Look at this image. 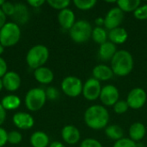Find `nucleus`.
<instances>
[{"label": "nucleus", "instance_id": "4c0bfd02", "mask_svg": "<svg viewBox=\"0 0 147 147\" xmlns=\"http://www.w3.org/2000/svg\"><path fill=\"white\" fill-rule=\"evenodd\" d=\"M28 3L31 6V7H34V8H38L40 7L42 4L45 3L44 0H28Z\"/></svg>", "mask_w": 147, "mask_h": 147}, {"label": "nucleus", "instance_id": "7c9ffc66", "mask_svg": "<svg viewBox=\"0 0 147 147\" xmlns=\"http://www.w3.org/2000/svg\"><path fill=\"white\" fill-rule=\"evenodd\" d=\"M134 16L139 20H147V4L140 6L134 12Z\"/></svg>", "mask_w": 147, "mask_h": 147}, {"label": "nucleus", "instance_id": "20e7f679", "mask_svg": "<svg viewBox=\"0 0 147 147\" xmlns=\"http://www.w3.org/2000/svg\"><path fill=\"white\" fill-rule=\"evenodd\" d=\"M21 38V28L14 22H6L0 29V43L3 47L15 46Z\"/></svg>", "mask_w": 147, "mask_h": 147}, {"label": "nucleus", "instance_id": "aec40b11", "mask_svg": "<svg viewBox=\"0 0 147 147\" xmlns=\"http://www.w3.org/2000/svg\"><path fill=\"white\" fill-rule=\"evenodd\" d=\"M116 46L111 41H106L105 43L100 45L98 54L101 59L109 60L112 59L114 55L116 53Z\"/></svg>", "mask_w": 147, "mask_h": 147}, {"label": "nucleus", "instance_id": "9d476101", "mask_svg": "<svg viewBox=\"0 0 147 147\" xmlns=\"http://www.w3.org/2000/svg\"><path fill=\"white\" fill-rule=\"evenodd\" d=\"M120 92L118 89L112 84L106 85L102 88L100 100L105 106H114L119 101Z\"/></svg>", "mask_w": 147, "mask_h": 147}, {"label": "nucleus", "instance_id": "4468645a", "mask_svg": "<svg viewBox=\"0 0 147 147\" xmlns=\"http://www.w3.org/2000/svg\"><path fill=\"white\" fill-rule=\"evenodd\" d=\"M80 132L79 130L72 126L67 125L65 126L61 131V137L63 140L68 145H75L80 140Z\"/></svg>", "mask_w": 147, "mask_h": 147}, {"label": "nucleus", "instance_id": "a18cd8bd", "mask_svg": "<svg viewBox=\"0 0 147 147\" xmlns=\"http://www.w3.org/2000/svg\"><path fill=\"white\" fill-rule=\"evenodd\" d=\"M3 3H4L3 0H0V7H2V5L3 4Z\"/></svg>", "mask_w": 147, "mask_h": 147}, {"label": "nucleus", "instance_id": "7ed1b4c3", "mask_svg": "<svg viewBox=\"0 0 147 147\" xmlns=\"http://www.w3.org/2000/svg\"><path fill=\"white\" fill-rule=\"evenodd\" d=\"M49 58L48 48L44 45H36L31 47L26 56V62L32 69L42 67Z\"/></svg>", "mask_w": 147, "mask_h": 147}, {"label": "nucleus", "instance_id": "37998d69", "mask_svg": "<svg viewBox=\"0 0 147 147\" xmlns=\"http://www.w3.org/2000/svg\"><path fill=\"white\" fill-rule=\"evenodd\" d=\"M3 51H4V47L2 46V44L0 43V55L3 53Z\"/></svg>", "mask_w": 147, "mask_h": 147}, {"label": "nucleus", "instance_id": "6ab92c4d", "mask_svg": "<svg viewBox=\"0 0 147 147\" xmlns=\"http://www.w3.org/2000/svg\"><path fill=\"white\" fill-rule=\"evenodd\" d=\"M146 134V128L141 122H134L129 127V137L133 141H140L144 139Z\"/></svg>", "mask_w": 147, "mask_h": 147}, {"label": "nucleus", "instance_id": "f257e3e1", "mask_svg": "<svg viewBox=\"0 0 147 147\" xmlns=\"http://www.w3.org/2000/svg\"><path fill=\"white\" fill-rule=\"evenodd\" d=\"M109 121V114L102 105H92L84 113L85 124L91 129L100 130L107 127Z\"/></svg>", "mask_w": 147, "mask_h": 147}, {"label": "nucleus", "instance_id": "cd10ccee", "mask_svg": "<svg viewBox=\"0 0 147 147\" xmlns=\"http://www.w3.org/2000/svg\"><path fill=\"white\" fill-rule=\"evenodd\" d=\"M47 3L55 9L63 10L67 9L71 2L69 0H47Z\"/></svg>", "mask_w": 147, "mask_h": 147}, {"label": "nucleus", "instance_id": "72a5a7b5", "mask_svg": "<svg viewBox=\"0 0 147 147\" xmlns=\"http://www.w3.org/2000/svg\"><path fill=\"white\" fill-rule=\"evenodd\" d=\"M80 147H103L102 145L96 140L92 138L85 139L82 141Z\"/></svg>", "mask_w": 147, "mask_h": 147}, {"label": "nucleus", "instance_id": "e433bc0d", "mask_svg": "<svg viewBox=\"0 0 147 147\" xmlns=\"http://www.w3.org/2000/svg\"><path fill=\"white\" fill-rule=\"evenodd\" d=\"M7 70H8V66L6 61L2 57H0V78H2L8 72Z\"/></svg>", "mask_w": 147, "mask_h": 147}, {"label": "nucleus", "instance_id": "bb28decb", "mask_svg": "<svg viewBox=\"0 0 147 147\" xmlns=\"http://www.w3.org/2000/svg\"><path fill=\"white\" fill-rule=\"evenodd\" d=\"M73 3L78 9L81 10H88L92 9L96 5V0H74Z\"/></svg>", "mask_w": 147, "mask_h": 147}, {"label": "nucleus", "instance_id": "dca6fc26", "mask_svg": "<svg viewBox=\"0 0 147 147\" xmlns=\"http://www.w3.org/2000/svg\"><path fill=\"white\" fill-rule=\"evenodd\" d=\"M14 19V22L17 25L26 23L29 19V12L27 6L24 3H16L15 4V12L11 16Z\"/></svg>", "mask_w": 147, "mask_h": 147}, {"label": "nucleus", "instance_id": "c756f323", "mask_svg": "<svg viewBox=\"0 0 147 147\" xmlns=\"http://www.w3.org/2000/svg\"><path fill=\"white\" fill-rule=\"evenodd\" d=\"M128 104L127 101L124 100H119L115 105H114V110L116 114L121 115L126 113L128 110Z\"/></svg>", "mask_w": 147, "mask_h": 147}, {"label": "nucleus", "instance_id": "1a4fd4ad", "mask_svg": "<svg viewBox=\"0 0 147 147\" xmlns=\"http://www.w3.org/2000/svg\"><path fill=\"white\" fill-rule=\"evenodd\" d=\"M102 87L100 82L94 78L88 79L83 85V95L88 101H95L100 97Z\"/></svg>", "mask_w": 147, "mask_h": 147}, {"label": "nucleus", "instance_id": "f03ea898", "mask_svg": "<svg viewBox=\"0 0 147 147\" xmlns=\"http://www.w3.org/2000/svg\"><path fill=\"white\" fill-rule=\"evenodd\" d=\"M113 73L119 77H125L131 73L134 69V58L127 50L117 51L111 59Z\"/></svg>", "mask_w": 147, "mask_h": 147}, {"label": "nucleus", "instance_id": "ea45409f", "mask_svg": "<svg viewBox=\"0 0 147 147\" xmlns=\"http://www.w3.org/2000/svg\"><path fill=\"white\" fill-rule=\"evenodd\" d=\"M6 24V16L0 9V29Z\"/></svg>", "mask_w": 147, "mask_h": 147}, {"label": "nucleus", "instance_id": "c9c22d12", "mask_svg": "<svg viewBox=\"0 0 147 147\" xmlns=\"http://www.w3.org/2000/svg\"><path fill=\"white\" fill-rule=\"evenodd\" d=\"M8 142V133L0 127V147L4 146Z\"/></svg>", "mask_w": 147, "mask_h": 147}, {"label": "nucleus", "instance_id": "2f4dec72", "mask_svg": "<svg viewBox=\"0 0 147 147\" xmlns=\"http://www.w3.org/2000/svg\"><path fill=\"white\" fill-rule=\"evenodd\" d=\"M113 147H138V145L130 139L123 138L118 141H115Z\"/></svg>", "mask_w": 147, "mask_h": 147}, {"label": "nucleus", "instance_id": "9b49d317", "mask_svg": "<svg viewBox=\"0 0 147 147\" xmlns=\"http://www.w3.org/2000/svg\"><path fill=\"white\" fill-rule=\"evenodd\" d=\"M124 19L123 11L119 9L118 7L112 8L107 14L106 17L104 18V26L109 31L119 28Z\"/></svg>", "mask_w": 147, "mask_h": 147}, {"label": "nucleus", "instance_id": "393cba45", "mask_svg": "<svg viewBox=\"0 0 147 147\" xmlns=\"http://www.w3.org/2000/svg\"><path fill=\"white\" fill-rule=\"evenodd\" d=\"M118 8L123 12H132L135 11L140 6V0H118L116 1Z\"/></svg>", "mask_w": 147, "mask_h": 147}, {"label": "nucleus", "instance_id": "39448f33", "mask_svg": "<svg viewBox=\"0 0 147 147\" xmlns=\"http://www.w3.org/2000/svg\"><path fill=\"white\" fill-rule=\"evenodd\" d=\"M92 28L90 22L85 20H79L74 23L69 30L71 40L78 44L87 42L92 34Z\"/></svg>", "mask_w": 147, "mask_h": 147}, {"label": "nucleus", "instance_id": "a211bd4d", "mask_svg": "<svg viewBox=\"0 0 147 147\" xmlns=\"http://www.w3.org/2000/svg\"><path fill=\"white\" fill-rule=\"evenodd\" d=\"M34 76L36 81H38L39 83L42 84H48L52 83L54 78L53 71L50 68L45 67V66H42L34 70Z\"/></svg>", "mask_w": 147, "mask_h": 147}, {"label": "nucleus", "instance_id": "f8f14e48", "mask_svg": "<svg viewBox=\"0 0 147 147\" xmlns=\"http://www.w3.org/2000/svg\"><path fill=\"white\" fill-rule=\"evenodd\" d=\"M13 123L15 126L22 130H28L33 127L34 120L33 116L26 112H17L13 116Z\"/></svg>", "mask_w": 147, "mask_h": 147}, {"label": "nucleus", "instance_id": "a19ab883", "mask_svg": "<svg viewBox=\"0 0 147 147\" xmlns=\"http://www.w3.org/2000/svg\"><path fill=\"white\" fill-rule=\"evenodd\" d=\"M49 147H65V145H63L61 142L59 141H53L52 142L50 145H49Z\"/></svg>", "mask_w": 147, "mask_h": 147}, {"label": "nucleus", "instance_id": "ddd939ff", "mask_svg": "<svg viewBox=\"0 0 147 147\" xmlns=\"http://www.w3.org/2000/svg\"><path fill=\"white\" fill-rule=\"evenodd\" d=\"M3 88L9 91H16L21 86V78L18 73L15 71H8L3 78Z\"/></svg>", "mask_w": 147, "mask_h": 147}, {"label": "nucleus", "instance_id": "c03bdc74", "mask_svg": "<svg viewBox=\"0 0 147 147\" xmlns=\"http://www.w3.org/2000/svg\"><path fill=\"white\" fill-rule=\"evenodd\" d=\"M3 80H2V78H0V91L3 90Z\"/></svg>", "mask_w": 147, "mask_h": 147}, {"label": "nucleus", "instance_id": "2eb2a0df", "mask_svg": "<svg viewBox=\"0 0 147 147\" xmlns=\"http://www.w3.org/2000/svg\"><path fill=\"white\" fill-rule=\"evenodd\" d=\"M58 21L59 25L65 28L70 30L72 26L74 25L75 22V14L74 12L70 9H65L63 10H60L58 15Z\"/></svg>", "mask_w": 147, "mask_h": 147}, {"label": "nucleus", "instance_id": "5701e85b", "mask_svg": "<svg viewBox=\"0 0 147 147\" xmlns=\"http://www.w3.org/2000/svg\"><path fill=\"white\" fill-rule=\"evenodd\" d=\"M1 105L5 110H14L20 107L21 99L16 95H9L2 99Z\"/></svg>", "mask_w": 147, "mask_h": 147}, {"label": "nucleus", "instance_id": "f3484780", "mask_svg": "<svg viewBox=\"0 0 147 147\" xmlns=\"http://www.w3.org/2000/svg\"><path fill=\"white\" fill-rule=\"evenodd\" d=\"M94 78L100 81H107L113 78L114 73L111 67L105 65H97L92 71Z\"/></svg>", "mask_w": 147, "mask_h": 147}, {"label": "nucleus", "instance_id": "412c9836", "mask_svg": "<svg viewBox=\"0 0 147 147\" xmlns=\"http://www.w3.org/2000/svg\"><path fill=\"white\" fill-rule=\"evenodd\" d=\"M108 37L109 38L112 43L115 44H123L128 37L127 30L123 28H116L109 31Z\"/></svg>", "mask_w": 147, "mask_h": 147}, {"label": "nucleus", "instance_id": "a878e982", "mask_svg": "<svg viewBox=\"0 0 147 147\" xmlns=\"http://www.w3.org/2000/svg\"><path fill=\"white\" fill-rule=\"evenodd\" d=\"M91 37H92L93 40L96 44L102 45V44H103V43H105L107 41L108 34H107L106 30L103 28H102V27H96L92 30Z\"/></svg>", "mask_w": 147, "mask_h": 147}, {"label": "nucleus", "instance_id": "6e6552de", "mask_svg": "<svg viewBox=\"0 0 147 147\" xmlns=\"http://www.w3.org/2000/svg\"><path fill=\"white\" fill-rule=\"evenodd\" d=\"M147 94L142 88H134L127 95V102L128 107L133 109H141L146 102Z\"/></svg>", "mask_w": 147, "mask_h": 147}, {"label": "nucleus", "instance_id": "b1692460", "mask_svg": "<svg viewBox=\"0 0 147 147\" xmlns=\"http://www.w3.org/2000/svg\"><path fill=\"white\" fill-rule=\"evenodd\" d=\"M105 134L112 140L118 141L123 139L124 132L123 129L118 125H110L105 128Z\"/></svg>", "mask_w": 147, "mask_h": 147}, {"label": "nucleus", "instance_id": "423d86ee", "mask_svg": "<svg viewBox=\"0 0 147 147\" xmlns=\"http://www.w3.org/2000/svg\"><path fill=\"white\" fill-rule=\"evenodd\" d=\"M47 101L45 90L41 88L30 89L25 96V105L30 111L35 112L40 110Z\"/></svg>", "mask_w": 147, "mask_h": 147}, {"label": "nucleus", "instance_id": "0eeeda50", "mask_svg": "<svg viewBox=\"0 0 147 147\" xmlns=\"http://www.w3.org/2000/svg\"><path fill=\"white\" fill-rule=\"evenodd\" d=\"M83 83L81 79L74 76L65 78L61 83L62 91L70 97H77L83 91Z\"/></svg>", "mask_w": 147, "mask_h": 147}, {"label": "nucleus", "instance_id": "473e14b6", "mask_svg": "<svg viewBox=\"0 0 147 147\" xmlns=\"http://www.w3.org/2000/svg\"><path fill=\"white\" fill-rule=\"evenodd\" d=\"M1 9L6 16H12L15 12V4L10 2H4L1 7Z\"/></svg>", "mask_w": 147, "mask_h": 147}, {"label": "nucleus", "instance_id": "c85d7f7f", "mask_svg": "<svg viewBox=\"0 0 147 147\" xmlns=\"http://www.w3.org/2000/svg\"><path fill=\"white\" fill-rule=\"evenodd\" d=\"M22 140V134L18 131H11L8 133V142L11 145H17Z\"/></svg>", "mask_w": 147, "mask_h": 147}, {"label": "nucleus", "instance_id": "4be33fe9", "mask_svg": "<svg viewBox=\"0 0 147 147\" xmlns=\"http://www.w3.org/2000/svg\"><path fill=\"white\" fill-rule=\"evenodd\" d=\"M30 144L33 147H47L49 146V137L42 131H36L30 137Z\"/></svg>", "mask_w": 147, "mask_h": 147}, {"label": "nucleus", "instance_id": "79ce46f5", "mask_svg": "<svg viewBox=\"0 0 147 147\" xmlns=\"http://www.w3.org/2000/svg\"><path fill=\"white\" fill-rule=\"evenodd\" d=\"M96 23L97 24V27H101L102 24H104V19H102V18H97L96 20Z\"/></svg>", "mask_w": 147, "mask_h": 147}, {"label": "nucleus", "instance_id": "f704fd0d", "mask_svg": "<svg viewBox=\"0 0 147 147\" xmlns=\"http://www.w3.org/2000/svg\"><path fill=\"white\" fill-rule=\"evenodd\" d=\"M45 92H46L47 99H50V100H55L59 96V92L55 87H48L45 90Z\"/></svg>", "mask_w": 147, "mask_h": 147}, {"label": "nucleus", "instance_id": "58836bf2", "mask_svg": "<svg viewBox=\"0 0 147 147\" xmlns=\"http://www.w3.org/2000/svg\"><path fill=\"white\" fill-rule=\"evenodd\" d=\"M6 119V110L3 108V106L0 103V127L3 124L4 121Z\"/></svg>", "mask_w": 147, "mask_h": 147}]
</instances>
